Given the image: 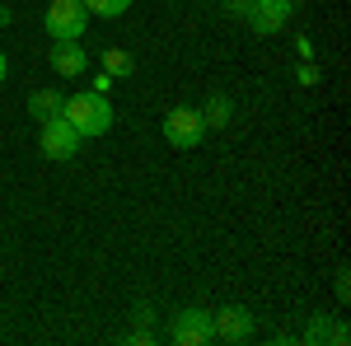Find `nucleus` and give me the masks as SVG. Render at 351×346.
Returning <instances> with one entry per match:
<instances>
[{
  "label": "nucleus",
  "instance_id": "9d476101",
  "mask_svg": "<svg viewBox=\"0 0 351 346\" xmlns=\"http://www.w3.org/2000/svg\"><path fill=\"white\" fill-rule=\"evenodd\" d=\"M202 112V122H206V132H220V127H230V117H234V103L225 99V94H211L206 108H197Z\"/></svg>",
  "mask_w": 351,
  "mask_h": 346
},
{
  "label": "nucleus",
  "instance_id": "4468645a",
  "mask_svg": "<svg viewBox=\"0 0 351 346\" xmlns=\"http://www.w3.org/2000/svg\"><path fill=\"white\" fill-rule=\"evenodd\" d=\"M328 342H337V346H347L351 342V332H347V323H332V337Z\"/></svg>",
  "mask_w": 351,
  "mask_h": 346
},
{
  "label": "nucleus",
  "instance_id": "f03ea898",
  "mask_svg": "<svg viewBox=\"0 0 351 346\" xmlns=\"http://www.w3.org/2000/svg\"><path fill=\"white\" fill-rule=\"evenodd\" d=\"M38 150L52 164H71L80 155V132L66 122V117H52V122H38Z\"/></svg>",
  "mask_w": 351,
  "mask_h": 346
},
{
  "label": "nucleus",
  "instance_id": "20e7f679",
  "mask_svg": "<svg viewBox=\"0 0 351 346\" xmlns=\"http://www.w3.org/2000/svg\"><path fill=\"white\" fill-rule=\"evenodd\" d=\"M43 24H47L52 38H84L89 10H84L80 0H52V5H47V14H43Z\"/></svg>",
  "mask_w": 351,
  "mask_h": 346
},
{
  "label": "nucleus",
  "instance_id": "9b49d317",
  "mask_svg": "<svg viewBox=\"0 0 351 346\" xmlns=\"http://www.w3.org/2000/svg\"><path fill=\"white\" fill-rule=\"evenodd\" d=\"M132 71H136L132 52H122V47H108V52H104V75L122 80V75H132Z\"/></svg>",
  "mask_w": 351,
  "mask_h": 346
},
{
  "label": "nucleus",
  "instance_id": "f3484780",
  "mask_svg": "<svg viewBox=\"0 0 351 346\" xmlns=\"http://www.w3.org/2000/svg\"><path fill=\"white\" fill-rule=\"evenodd\" d=\"M5 75H10V61H5V52H0V84H5Z\"/></svg>",
  "mask_w": 351,
  "mask_h": 346
},
{
  "label": "nucleus",
  "instance_id": "f257e3e1",
  "mask_svg": "<svg viewBox=\"0 0 351 346\" xmlns=\"http://www.w3.org/2000/svg\"><path fill=\"white\" fill-rule=\"evenodd\" d=\"M61 117L80 132V140L89 136H108L112 132V103L108 94H99V89H84V94H71L66 103H61Z\"/></svg>",
  "mask_w": 351,
  "mask_h": 346
},
{
  "label": "nucleus",
  "instance_id": "a211bd4d",
  "mask_svg": "<svg viewBox=\"0 0 351 346\" xmlns=\"http://www.w3.org/2000/svg\"><path fill=\"white\" fill-rule=\"evenodd\" d=\"M10 19H14V14H10V10H5V5H0V24H10Z\"/></svg>",
  "mask_w": 351,
  "mask_h": 346
},
{
  "label": "nucleus",
  "instance_id": "6ab92c4d",
  "mask_svg": "<svg viewBox=\"0 0 351 346\" xmlns=\"http://www.w3.org/2000/svg\"><path fill=\"white\" fill-rule=\"evenodd\" d=\"M291 5H304V0H291Z\"/></svg>",
  "mask_w": 351,
  "mask_h": 346
},
{
  "label": "nucleus",
  "instance_id": "7ed1b4c3",
  "mask_svg": "<svg viewBox=\"0 0 351 346\" xmlns=\"http://www.w3.org/2000/svg\"><path fill=\"white\" fill-rule=\"evenodd\" d=\"M164 140H169L173 150H197V145L206 140L202 112H197V108H169V117H164Z\"/></svg>",
  "mask_w": 351,
  "mask_h": 346
},
{
  "label": "nucleus",
  "instance_id": "39448f33",
  "mask_svg": "<svg viewBox=\"0 0 351 346\" xmlns=\"http://www.w3.org/2000/svg\"><path fill=\"white\" fill-rule=\"evenodd\" d=\"M169 337L178 346H206L211 342V309H183V314H173Z\"/></svg>",
  "mask_w": 351,
  "mask_h": 346
},
{
  "label": "nucleus",
  "instance_id": "2eb2a0df",
  "mask_svg": "<svg viewBox=\"0 0 351 346\" xmlns=\"http://www.w3.org/2000/svg\"><path fill=\"white\" fill-rule=\"evenodd\" d=\"M248 5H253V0H225V10H230V14H248Z\"/></svg>",
  "mask_w": 351,
  "mask_h": 346
},
{
  "label": "nucleus",
  "instance_id": "f8f14e48",
  "mask_svg": "<svg viewBox=\"0 0 351 346\" xmlns=\"http://www.w3.org/2000/svg\"><path fill=\"white\" fill-rule=\"evenodd\" d=\"M89 14H99V19H117V14H127V5L132 0H80Z\"/></svg>",
  "mask_w": 351,
  "mask_h": 346
},
{
  "label": "nucleus",
  "instance_id": "0eeeda50",
  "mask_svg": "<svg viewBox=\"0 0 351 346\" xmlns=\"http://www.w3.org/2000/svg\"><path fill=\"white\" fill-rule=\"evenodd\" d=\"M47 66H52L61 80H75L84 75V66H89V56H84L80 38H52V52H47Z\"/></svg>",
  "mask_w": 351,
  "mask_h": 346
},
{
  "label": "nucleus",
  "instance_id": "ddd939ff",
  "mask_svg": "<svg viewBox=\"0 0 351 346\" xmlns=\"http://www.w3.org/2000/svg\"><path fill=\"white\" fill-rule=\"evenodd\" d=\"M328 337H332V323H328V314H324V319H314V323H309V332H304V342H328Z\"/></svg>",
  "mask_w": 351,
  "mask_h": 346
},
{
  "label": "nucleus",
  "instance_id": "1a4fd4ad",
  "mask_svg": "<svg viewBox=\"0 0 351 346\" xmlns=\"http://www.w3.org/2000/svg\"><path fill=\"white\" fill-rule=\"evenodd\" d=\"M61 89H38L33 99H28V117L33 122H52V117H61Z\"/></svg>",
  "mask_w": 351,
  "mask_h": 346
},
{
  "label": "nucleus",
  "instance_id": "6e6552de",
  "mask_svg": "<svg viewBox=\"0 0 351 346\" xmlns=\"http://www.w3.org/2000/svg\"><path fill=\"white\" fill-rule=\"evenodd\" d=\"M291 10H295L291 0H253L243 19H248V28H253V33L271 38V33H281V28H286V14H291Z\"/></svg>",
  "mask_w": 351,
  "mask_h": 346
},
{
  "label": "nucleus",
  "instance_id": "dca6fc26",
  "mask_svg": "<svg viewBox=\"0 0 351 346\" xmlns=\"http://www.w3.org/2000/svg\"><path fill=\"white\" fill-rule=\"evenodd\" d=\"M351 295V281H347V271H337V299H347Z\"/></svg>",
  "mask_w": 351,
  "mask_h": 346
},
{
  "label": "nucleus",
  "instance_id": "423d86ee",
  "mask_svg": "<svg viewBox=\"0 0 351 346\" xmlns=\"http://www.w3.org/2000/svg\"><path fill=\"white\" fill-rule=\"evenodd\" d=\"M211 337L220 342H248L253 337V314L243 309V304H225L211 314Z\"/></svg>",
  "mask_w": 351,
  "mask_h": 346
}]
</instances>
